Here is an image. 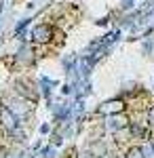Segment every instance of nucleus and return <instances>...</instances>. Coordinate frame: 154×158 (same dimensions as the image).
<instances>
[{
    "mask_svg": "<svg viewBox=\"0 0 154 158\" xmlns=\"http://www.w3.org/2000/svg\"><path fill=\"white\" fill-rule=\"evenodd\" d=\"M32 38H34L36 42H47L49 38H51V27L49 25H38V27H34Z\"/></svg>",
    "mask_w": 154,
    "mask_h": 158,
    "instance_id": "obj_1",
    "label": "nucleus"
},
{
    "mask_svg": "<svg viewBox=\"0 0 154 158\" xmlns=\"http://www.w3.org/2000/svg\"><path fill=\"white\" fill-rule=\"evenodd\" d=\"M120 110H122L120 101H108L106 106L101 108V114H112V112H120Z\"/></svg>",
    "mask_w": 154,
    "mask_h": 158,
    "instance_id": "obj_2",
    "label": "nucleus"
},
{
    "mask_svg": "<svg viewBox=\"0 0 154 158\" xmlns=\"http://www.w3.org/2000/svg\"><path fill=\"white\" fill-rule=\"evenodd\" d=\"M0 112H2V120H4V124H6L9 129H13V127H17V116L13 118L9 110H0Z\"/></svg>",
    "mask_w": 154,
    "mask_h": 158,
    "instance_id": "obj_3",
    "label": "nucleus"
},
{
    "mask_svg": "<svg viewBox=\"0 0 154 158\" xmlns=\"http://www.w3.org/2000/svg\"><path fill=\"white\" fill-rule=\"evenodd\" d=\"M110 127H112V129H122V127H127V118H125V116H118V118H112V122H110Z\"/></svg>",
    "mask_w": 154,
    "mask_h": 158,
    "instance_id": "obj_4",
    "label": "nucleus"
},
{
    "mask_svg": "<svg viewBox=\"0 0 154 158\" xmlns=\"http://www.w3.org/2000/svg\"><path fill=\"white\" fill-rule=\"evenodd\" d=\"M127 158H146V156H143V150H142V148H131L129 154H127Z\"/></svg>",
    "mask_w": 154,
    "mask_h": 158,
    "instance_id": "obj_5",
    "label": "nucleus"
},
{
    "mask_svg": "<svg viewBox=\"0 0 154 158\" xmlns=\"http://www.w3.org/2000/svg\"><path fill=\"white\" fill-rule=\"evenodd\" d=\"M142 150H143V156H146V158H154V146H152V143H146Z\"/></svg>",
    "mask_w": 154,
    "mask_h": 158,
    "instance_id": "obj_6",
    "label": "nucleus"
},
{
    "mask_svg": "<svg viewBox=\"0 0 154 158\" xmlns=\"http://www.w3.org/2000/svg\"><path fill=\"white\" fill-rule=\"evenodd\" d=\"M148 118H150V124H154V108H150V112H148Z\"/></svg>",
    "mask_w": 154,
    "mask_h": 158,
    "instance_id": "obj_7",
    "label": "nucleus"
},
{
    "mask_svg": "<svg viewBox=\"0 0 154 158\" xmlns=\"http://www.w3.org/2000/svg\"><path fill=\"white\" fill-rule=\"evenodd\" d=\"M0 114H2V112H0Z\"/></svg>",
    "mask_w": 154,
    "mask_h": 158,
    "instance_id": "obj_8",
    "label": "nucleus"
}]
</instances>
